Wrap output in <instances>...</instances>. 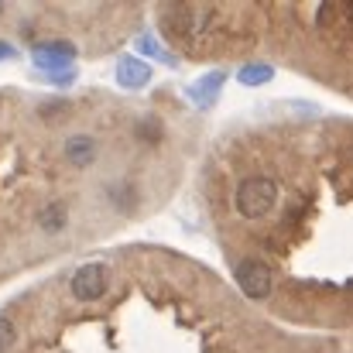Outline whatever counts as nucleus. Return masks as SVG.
Segmentation results:
<instances>
[{"label":"nucleus","instance_id":"nucleus-1","mask_svg":"<svg viewBox=\"0 0 353 353\" xmlns=\"http://www.w3.org/2000/svg\"><path fill=\"white\" fill-rule=\"evenodd\" d=\"M107 288H110V268L100 264V261L76 268L72 278H69V292H72V299H76L79 305L100 302V299L107 295Z\"/></svg>","mask_w":353,"mask_h":353},{"label":"nucleus","instance_id":"nucleus-2","mask_svg":"<svg viewBox=\"0 0 353 353\" xmlns=\"http://www.w3.org/2000/svg\"><path fill=\"white\" fill-rule=\"evenodd\" d=\"M65 154H69V161H72L76 168H86V165H93V158H97V144H93L90 137H72V141L65 144Z\"/></svg>","mask_w":353,"mask_h":353}]
</instances>
